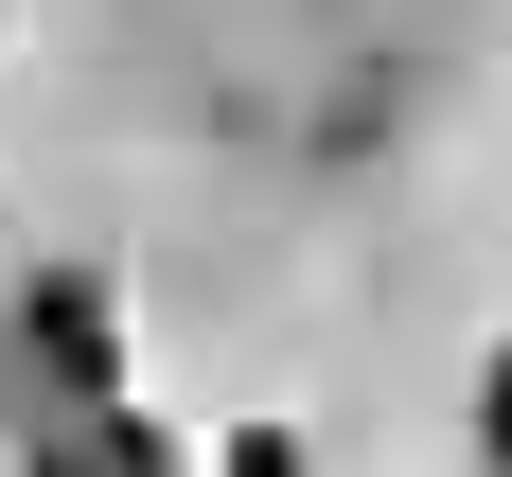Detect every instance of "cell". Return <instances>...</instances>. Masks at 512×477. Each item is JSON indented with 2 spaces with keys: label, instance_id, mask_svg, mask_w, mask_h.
Wrapping results in <instances>:
<instances>
[{
  "label": "cell",
  "instance_id": "1",
  "mask_svg": "<svg viewBox=\"0 0 512 477\" xmlns=\"http://www.w3.org/2000/svg\"><path fill=\"white\" fill-rule=\"evenodd\" d=\"M36 354L71 371V407H124V354H106V301H89V283H36Z\"/></svg>",
  "mask_w": 512,
  "mask_h": 477
},
{
  "label": "cell",
  "instance_id": "2",
  "mask_svg": "<svg viewBox=\"0 0 512 477\" xmlns=\"http://www.w3.org/2000/svg\"><path fill=\"white\" fill-rule=\"evenodd\" d=\"M212 477H301V460H283L265 424H230V442H212Z\"/></svg>",
  "mask_w": 512,
  "mask_h": 477
},
{
  "label": "cell",
  "instance_id": "3",
  "mask_svg": "<svg viewBox=\"0 0 512 477\" xmlns=\"http://www.w3.org/2000/svg\"><path fill=\"white\" fill-rule=\"evenodd\" d=\"M36 477H106V460H71V442H53V460H36Z\"/></svg>",
  "mask_w": 512,
  "mask_h": 477
},
{
  "label": "cell",
  "instance_id": "4",
  "mask_svg": "<svg viewBox=\"0 0 512 477\" xmlns=\"http://www.w3.org/2000/svg\"><path fill=\"white\" fill-rule=\"evenodd\" d=\"M495 460H512V389H495Z\"/></svg>",
  "mask_w": 512,
  "mask_h": 477
}]
</instances>
